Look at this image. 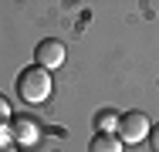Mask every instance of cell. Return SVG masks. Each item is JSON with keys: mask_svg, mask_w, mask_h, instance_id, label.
Segmentation results:
<instances>
[{"mask_svg": "<svg viewBox=\"0 0 159 152\" xmlns=\"http://www.w3.org/2000/svg\"><path fill=\"white\" fill-rule=\"evenodd\" d=\"M51 91H54L51 74H48L44 68H37V64H34V68H24V71L17 74V95H20V101H27V105L48 101Z\"/></svg>", "mask_w": 159, "mask_h": 152, "instance_id": "6da1fadb", "label": "cell"}, {"mask_svg": "<svg viewBox=\"0 0 159 152\" xmlns=\"http://www.w3.org/2000/svg\"><path fill=\"white\" fill-rule=\"evenodd\" d=\"M149 115L146 112H125V115H119V128H115V135L122 139V145H139V142H146L149 139Z\"/></svg>", "mask_w": 159, "mask_h": 152, "instance_id": "7a4b0ae2", "label": "cell"}, {"mask_svg": "<svg viewBox=\"0 0 159 152\" xmlns=\"http://www.w3.org/2000/svg\"><path fill=\"white\" fill-rule=\"evenodd\" d=\"M41 139V125L31 115H14L10 118V142L14 145H37Z\"/></svg>", "mask_w": 159, "mask_h": 152, "instance_id": "3957f363", "label": "cell"}, {"mask_svg": "<svg viewBox=\"0 0 159 152\" xmlns=\"http://www.w3.org/2000/svg\"><path fill=\"white\" fill-rule=\"evenodd\" d=\"M34 61H37V68H44V71L61 68L64 64V44L54 41V37H44V41L34 47Z\"/></svg>", "mask_w": 159, "mask_h": 152, "instance_id": "277c9868", "label": "cell"}, {"mask_svg": "<svg viewBox=\"0 0 159 152\" xmlns=\"http://www.w3.org/2000/svg\"><path fill=\"white\" fill-rule=\"evenodd\" d=\"M119 128V112L115 108H102L95 115V135H112Z\"/></svg>", "mask_w": 159, "mask_h": 152, "instance_id": "5b68a950", "label": "cell"}, {"mask_svg": "<svg viewBox=\"0 0 159 152\" xmlns=\"http://www.w3.org/2000/svg\"><path fill=\"white\" fill-rule=\"evenodd\" d=\"M88 149L92 152H122V139L112 132V135H95L92 142H88Z\"/></svg>", "mask_w": 159, "mask_h": 152, "instance_id": "8992f818", "label": "cell"}, {"mask_svg": "<svg viewBox=\"0 0 159 152\" xmlns=\"http://www.w3.org/2000/svg\"><path fill=\"white\" fill-rule=\"evenodd\" d=\"M10 118H14V112H10V101L0 95V128H7V125H10Z\"/></svg>", "mask_w": 159, "mask_h": 152, "instance_id": "52a82bcc", "label": "cell"}, {"mask_svg": "<svg viewBox=\"0 0 159 152\" xmlns=\"http://www.w3.org/2000/svg\"><path fill=\"white\" fill-rule=\"evenodd\" d=\"M149 145L159 152V125H152V128H149Z\"/></svg>", "mask_w": 159, "mask_h": 152, "instance_id": "ba28073f", "label": "cell"}, {"mask_svg": "<svg viewBox=\"0 0 159 152\" xmlns=\"http://www.w3.org/2000/svg\"><path fill=\"white\" fill-rule=\"evenodd\" d=\"M0 152H17V145H14L10 139H3V135H0Z\"/></svg>", "mask_w": 159, "mask_h": 152, "instance_id": "9c48e42d", "label": "cell"}]
</instances>
